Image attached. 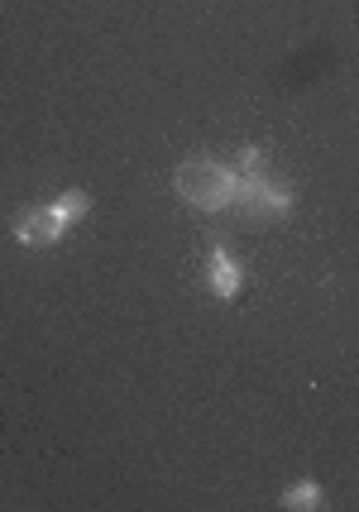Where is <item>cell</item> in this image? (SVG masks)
Segmentation results:
<instances>
[{"label": "cell", "instance_id": "1", "mask_svg": "<svg viewBox=\"0 0 359 512\" xmlns=\"http://www.w3.org/2000/svg\"><path fill=\"white\" fill-rule=\"evenodd\" d=\"M235 168L230 163H216V158H187L178 163V173H173V187H178V197L187 206H197V211H230V201H235Z\"/></svg>", "mask_w": 359, "mask_h": 512}, {"label": "cell", "instance_id": "2", "mask_svg": "<svg viewBox=\"0 0 359 512\" xmlns=\"http://www.w3.org/2000/svg\"><path fill=\"white\" fill-rule=\"evenodd\" d=\"M235 201H230V211H240L249 221H283L292 206H297V192H292L288 182L269 178V168L264 173H235Z\"/></svg>", "mask_w": 359, "mask_h": 512}, {"label": "cell", "instance_id": "6", "mask_svg": "<svg viewBox=\"0 0 359 512\" xmlns=\"http://www.w3.org/2000/svg\"><path fill=\"white\" fill-rule=\"evenodd\" d=\"M53 211H58V216L68 221V230H72V225H77L91 211V197H87V192H63V197L53 201Z\"/></svg>", "mask_w": 359, "mask_h": 512}, {"label": "cell", "instance_id": "3", "mask_svg": "<svg viewBox=\"0 0 359 512\" xmlns=\"http://www.w3.org/2000/svg\"><path fill=\"white\" fill-rule=\"evenodd\" d=\"M10 230H15V240H20V245L48 249V245H58V240L68 235V221H63V216L53 211V201H48V206H29V211H20Z\"/></svg>", "mask_w": 359, "mask_h": 512}, {"label": "cell", "instance_id": "7", "mask_svg": "<svg viewBox=\"0 0 359 512\" xmlns=\"http://www.w3.org/2000/svg\"><path fill=\"white\" fill-rule=\"evenodd\" d=\"M264 168H269L264 149H240V163H235V173H264Z\"/></svg>", "mask_w": 359, "mask_h": 512}, {"label": "cell", "instance_id": "5", "mask_svg": "<svg viewBox=\"0 0 359 512\" xmlns=\"http://www.w3.org/2000/svg\"><path fill=\"white\" fill-rule=\"evenodd\" d=\"M278 503H283V508H288V512H307V508H321V484H312V479H307V484H292V489L283 493Z\"/></svg>", "mask_w": 359, "mask_h": 512}, {"label": "cell", "instance_id": "4", "mask_svg": "<svg viewBox=\"0 0 359 512\" xmlns=\"http://www.w3.org/2000/svg\"><path fill=\"white\" fill-rule=\"evenodd\" d=\"M206 288L216 292L221 302L240 297V288H245V273H240V264H235V254L211 249V259H206Z\"/></svg>", "mask_w": 359, "mask_h": 512}]
</instances>
